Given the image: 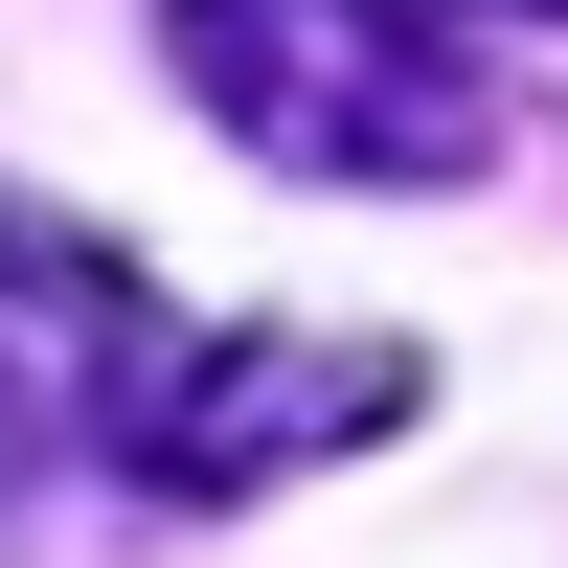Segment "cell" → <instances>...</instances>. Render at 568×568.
<instances>
[{
  "mask_svg": "<svg viewBox=\"0 0 568 568\" xmlns=\"http://www.w3.org/2000/svg\"><path fill=\"white\" fill-rule=\"evenodd\" d=\"M455 0H160L182 91H205L251 160L296 182H478V69H455Z\"/></svg>",
  "mask_w": 568,
  "mask_h": 568,
  "instance_id": "1",
  "label": "cell"
},
{
  "mask_svg": "<svg viewBox=\"0 0 568 568\" xmlns=\"http://www.w3.org/2000/svg\"><path fill=\"white\" fill-rule=\"evenodd\" d=\"M387 409H409V342H318V318H273V342H160L114 478H136V500H251V478L364 455Z\"/></svg>",
  "mask_w": 568,
  "mask_h": 568,
  "instance_id": "2",
  "label": "cell"
},
{
  "mask_svg": "<svg viewBox=\"0 0 568 568\" xmlns=\"http://www.w3.org/2000/svg\"><path fill=\"white\" fill-rule=\"evenodd\" d=\"M160 342H182V318L136 296L91 227H23V205H0V500L91 478V455L136 433V387H160Z\"/></svg>",
  "mask_w": 568,
  "mask_h": 568,
  "instance_id": "3",
  "label": "cell"
},
{
  "mask_svg": "<svg viewBox=\"0 0 568 568\" xmlns=\"http://www.w3.org/2000/svg\"><path fill=\"white\" fill-rule=\"evenodd\" d=\"M478 23H568V0H478Z\"/></svg>",
  "mask_w": 568,
  "mask_h": 568,
  "instance_id": "4",
  "label": "cell"
}]
</instances>
